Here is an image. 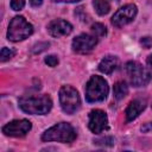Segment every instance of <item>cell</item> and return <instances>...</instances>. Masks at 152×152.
Wrapping results in <instances>:
<instances>
[{
	"instance_id": "cell-24",
	"label": "cell",
	"mask_w": 152,
	"mask_h": 152,
	"mask_svg": "<svg viewBox=\"0 0 152 152\" xmlns=\"http://www.w3.org/2000/svg\"><path fill=\"white\" fill-rule=\"evenodd\" d=\"M146 64H147L148 69L152 70V55H150V56L147 57V59H146Z\"/></svg>"
},
{
	"instance_id": "cell-15",
	"label": "cell",
	"mask_w": 152,
	"mask_h": 152,
	"mask_svg": "<svg viewBox=\"0 0 152 152\" xmlns=\"http://www.w3.org/2000/svg\"><path fill=\"white\" fill-rule=\"evenodd\" d=\"M93 6L99 15H104L110 10V5L107 0H93Z\"/></svg>"
},
{
	"instance_id": "cell-22",
	"label": "cell",
	"mask_w": 152,
	"mask_h": 152,
	"mask_svg": "<svg viewBox=\"0 0 152 152\" xmlns=\"http://www.w3.org/2000/svg\"><path fill=\"white\" fill-rule=\"evenodd\" d=\"M152 129V122H147V124H145L144 126H141V131L142 132H148V131H151Z\"/></svg>"
},
{
	"instance_id": "cell-20",
	"label": "cell",
	"mask_w": 152,
	"mask_h": 152,
	"mask_svg": "<svg viewBox=\"0 0 152 152\" xmlns=\"http://www.w3.org/2000/svg\"><path fill=\"white\" fill-rule=\"evenodd\" d=\"M45 63L49 65V66H56L58 64V58L57 56L55 55H50L48 57H45Z\"/></svg>"
},
{
	"instance_id": "cell-6",
	"label": "cell",
	"mask_w": 152,
	"mask_h": 152,
	"mask_svg": "<svg viewBox=\"0 0 152 152\" xmlns=\"http://www.w3.org/2000/svg\"><path fill=\"white\" fill-rule=\"evenodd\" d=\"M126 72L128 75L129 82L134 86V87H142L146 86L150 81H151V74L150 71L144 68L140 63L138 62H127L125 65Z\"/></svg>"
},
{
	"instance_id": "cell-13",
	"label": "cell",
	"mask_w": 152,
	"mask_h": 152,
	"mask_svg": "<svg viewBox=\"0 0 152 152\" xmlns=\"http://www.w3.org/2000/svg\"><path fill=\"white\" fill-rule=\"evenodd\" d=\"M118 64H119L118 57L109 55V56H106L101 59V62L99 64V70L103 74H112L116 69Z\"/></svg>"
},
{
	"instance_id": "cell-17",
	"label": "cell",
	"mask_w": 152,
	"mask_h": 152,
	"mask_svg": "<svg viewBox=\"0 0 152 152\" xmlns=\"http://www.w3.org/2000/svg\"><path fill=\"white\" fill-rule=\"evenodd\" d=\"M14 50L12 49H8V48H2L1 49V52H0V61L1 62H6L8 59H11L13 56H14Z\"/></svg>"
},
{
	"instance_id": "cell-9",
	"label": "cell",
	"mask_w": 152,
	"mask_h": 152,
	"mask_svg": "<svg viewBox=\"0 0 152 152\" xmlns=\"http://www.w3.org/2000/svg\"><path fill=\"white\" fill-rule=\"evenodd\" d=\"M32 125L28 120L26 119H21V120H13L8 124H6L4 127H2V132L8 135V137H15V138H19V137H24L26 135L30 129H31Z\"/></svg>"
},
{
	"instance_id": "cell-18",
	"label": "cell",
	"mask_w": 152,
	"mask_h": 152,
	"mask_svg": "<svg viewBox=\"0 0 152 152\" xmlns=\"http://www.w3.org/2000/svg\"><path fill=\"white\" fill-rule=\"evenodd\" d=\"M94 142L96 145H101V146H112L114 144V139L110 137H106V138L96 139V140H94Z\"/></svg>"
},
{
	"instance_id": "cell-3",
	"label": "cell",
	"mask_w": 152,
	"mask_h": 152,
	"mask_svg": "<svg viewBox=\"0 0 152 152\" xmlns=\"http://www.w3.org/2000/svg\"><path fill=\"white\" fill-rule=\"evenodd\" d=\"M108 95L107 81L101 76H91L86 86V99L88 102H101Z\"/></svg>"
},
{
	"instance_id": "cell-16",
	"label": "cell",
	"mask_w": 152,
	"mask_h": 152,
	"mask_svg": "<svg viewBox=\"0 0 152 152\" xmlns=\"http://www.w3.org/2000/svg\"><path fill=\"white\" fill-rule=\"evenodd\" d=\"M91 31L94 32V34L96 37H103L107 34V30H106V26L103 24H100V23H95L91 25Z\"/></svg>"
},
{
	"instance_id": "cell-7",
	"label": "cell",
	"mask_w": 152,
	"mask_h": 152,
	"mask_svg": "<svg viewBox=\"0 0 152 152\" xmlns=\"http://www.w3.org/2000/svg\"><path fill=\"white\" fill-rule=\"evenodd\" d=\"M137 12H138V8L134 4H128V5H125L124 7L119 8L114 15L112 17V24L115 26V27H121V26H125L127 24H129L137 15Z\"/></svg>"
},
{
	"instance_id": "cell-19",
	"label": "cell",
	"mask_w": 152,
	"mask_h": 152,
	"mask_svg": "<svg viewBox=\"0 0 152 152\" xmlns=\"http://www.w3.org/2000/svg\"><path fill=\"white\" fill-rule=\"evenodd\" d=\"M25 6V0H11V7L14 11H20Z\"/></svg>"
},
{
	"instance_id": "cell-10",
	"label": "cell",
	"mask_w": 152,
	"mask_h": 152,
	"mask_svg": "<svg viewBox=\"0 0 152 152\" xmlns=\"http://www.w3.org/2000/svg\"><path fill=\"white\" fill-rule=\"evenodd\" d=\"M97 44L96 36H91L88 33L78 34L72 40V49L78 53H88L90 52Z\"/></svg>"
},
{
	"instance_id": "cell-14",
	"label": "cell",
	"mask_w": 152,
	"mask_h": 152,
	"mask_svg": "<svg viewBox=\"0 0 152 152\" xmlns=\"http://www.w3.org/2000/svg\"><path fill=\"white\" fill-rule=\"evenodd\" d=\"M113 94L115 100H121L128 94V86L126 84L125 81H119L114 84L113 88Z\"/></svg>"
},
{
	"instance_id": "cell-1",
	"label": "cell",
	"mask_w": 152,
	"mask_h": 152,
	"mask_svg": "<svg viewBox=\"0 0 152 152\" xmlns=\"http://www.w3.org/2000/svg\"><path fill=\"white\" fill-rule=\"evenodd\" d=\"M19 107L23 112L27 114H46L50 112L52 107V101L49 95H32V96H24L19 100Z\"/></svg>"
},
{
	"instance_id": "cell-12",
	"label": "cell",
	"mask_w": 152,
	"mask_h": 152,
	"mask_svg": "<svg viewBox=\"0 0 152 152\" xmlns=\"http://www.w3.org/2000/svg\"><path fill=\"white\" fill-rule=\"evenodd\" d=\"M146 107V101L142 99H135L133 101H131L126 108V121H133L134 119H137L139 116V114L145 109Z\"/></svg>"
},
{
	"instance_id": "cell-5",
	"label": "cell",
	"mask_w": 152,
	"mask_h": 152,
	"mask_svg": "<svg viewBox=\"0 0 152 152\" xmlns=\"http://www.w3.org/2000/svg\"><path fill=\"white\" fill-rule=\"evenodd\" d=\"M59 103L66 114L76 113L81 107V100L77 90L71 86H63L59 89Z\"/></svg>"
},
{
	"instance_id": "cell-25",
	"label": "cell",
	"mask_w": 152,
	"mask_h": 152,
	"mask_svg": "<svg viewBox=\"0 0 152 152\" xmlns=\"http://www.w3.org/2000/svg\"><path fill=\"white\" fill-rule=\"evenodd\" d=\"M55 2H77L80 0H52Z\"/></svg>"
},
{
	"instance_id": "cell-4",
	"label": "cell",
	"mask_w": 152,
	"mask_h": 152,
	"mask_svg": "<svg viewBox=\"0 0 152 152\" xmlns=\"http://www.w3.org/2000/svg\"><path fill=\"white\" fill-rule=\"evenodd\" d=\"M32 32H33L32 25L24 17L17 15L11 20L8 25L7 38L8 40H12V42H19L31 36Z\"/></svg>"
},
{
	"instance_id": "cell-8",
	"label": "cell",
	"mask_w": 152,
	"mask_h": 152,
	"mask_svg": "<svg viewBox=\"0 0 152 152\" xmlns=\"http://www.w3.org/2000/svg\"><path fill=\"white\" fill-rule=\"evenodd\" d=\"M88 127L95 134H100L103 131L108 129V119H107L106 113L103 110H101V109L91 110L89 113Z\"/></svg>"
},
{
	"instance_id": "cell-21",
	"label": "cell",
	"mask_w": 152,
	"mask_h": 152,
	"mask_svg": "<svg viewBox=\"0 0 152 152\" xmlns=\"http://www.w3.org/2000/svg\"><path fill=\"white\" fill-rule=\"evenodd\" d=\"M44 45H49V43H42V44H36L34 46H33V52L34 53H37V52H40V51H43V50H45L46 48H42V46H44Z\"/></svg>"
},
{
	"instance_id": "cell-2",
	"label": "cell",
	"mask_w": 152,
	"mask_h": 152,
	"mask_svg": "<svg viewBox=\"0 0 152 152\" xmlns=\"http://www.w3.org/2000/svg\"><path fill=\"white\" fill-rule=\"evenodd\" d=\"M75 139H76V132L74 127L68 122H59L46 129L42 135V140L44 141L72 142Z\"/></svg>"
},
{
	"instance_id": "cell-23",
	"label": "cell",
	"mask_w": 152,
	"mask_h": 152,
	"mask_svg": "<svg viewBox=\"0 0 152 152\" xmlns=\"http://www.w3.org/2000/svg\"><path fill=\"white\" fill-rule=\"evenodd\" d=\"M42 2H43V0H30L31 6H33V7H38V6H40Z\"/></svg>"
},
{
	"instance_id": "cell-11",
	"label": "cell",
	"mask_w": 152,
	"mask_h": 152,
	"mask_svg": "<svg viewBox=\"0 0 152 152\" xmlns=\"http://www.w3.org/2000/svg\"><path fill=\"white\" fill-rule=\"evenodd\" d=\"M71 31H72V26L66 20L56 19V20H52L48 25V32L52 37H57L58 38V37H62V36H66Z\"/></svg>"
}]
</instances>
